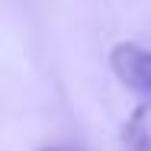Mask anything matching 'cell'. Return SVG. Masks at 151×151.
<instances>
[{"label":"cell","instance_id":"1","mask_svg":"<svg viewBox=\"0 0 151 151\" xmlns=\"http://www.w3.org/2000/svg\"><path fill=\"white\" fill-rule=\"evenodd\" d=\"M109 64H113L116 77H119L129 90L151 96V48L132 45V42H122V45L113 48Z\"/></svg>","mask_w":151,"mask_h":151},{"label":"cell","instance_id":"2","mask_svg":"<svg viewBox=\"0 0 151 151\" xmlns=\"http://www.w3.org/2000/svg\"><path fill=\"white\" fill-rule=\"evenodd\" d=\"M122 151H151V135L145 129V109H135L122 129Z\"/></svg>","mask_w":151,"mask_h":151}]
</instances>
